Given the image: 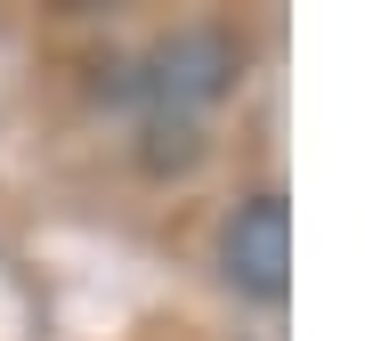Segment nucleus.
Instances as JSON below:
<instances>
[{
    "label": "nucleus",
    "mask_w": 365,
    "mask_h": 341,
    "mask_svg": "<svg viewBox=\"0 0 365 341\" xmlns=\"http://www.w3.org/2000/svg\"><path fill=\"white\" fill-rule=\"evenodd\" d=\"M220 285L244 301H284L292 285V203L276 187H252L220 220Z\"/></svg>",
    "instance_id": "2"
},
{
    "label": "nucleus",
    "mask_w": 365,
    "mask_h": 341,
    "mask_svg": "<svg viewBox=\"0 0 365 341\" xmlns=\"http://www.w3.org/2000/svg\"><path fill=\"white\" fill-rule=\"evenodd\" d=\"M235 81H244V49L220 25H179L130 66V98H138L146 122H187L195 131Z\"/></svg>",
    "instance_id": "1"
}]
</instances>
